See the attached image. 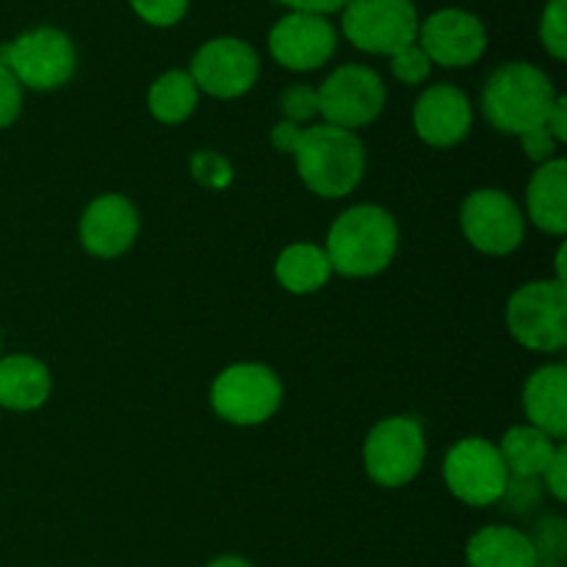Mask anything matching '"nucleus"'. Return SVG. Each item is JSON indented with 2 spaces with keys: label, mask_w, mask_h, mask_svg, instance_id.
Segmentation results:
<instances>
[{
  "label": "nucleus",
  "mask_w": 567,
  "mask_h": 567,
  "mask_svg": "<svg viewBox=\"0 0 567 567\" xmlns=\"http://www.w3.org/2000/svg\"><path fill=\"white\" fill-rule=\"evenodd\" d=\"M288 153L297 161L305 186L327 199H341L360 186L365 172V147L354 131L336 125L299 127Z\"/></svg>",
  "instance_id": "nucleus-1"
},
{
  "label": "nucleus",
  "mask_w": 567,
  "mask_h": 567,
  "mask_svg": "<svg viewBox=\"0 0 567 567\" xmlns=\"http://www.w3.org/2000/svg\"><path fill=\"white\" fill-rule=\"evenodd\" d=\"M399 249L396 219L380 205H354L332 221L324 252L343 277H374L391 266Z\"/></svg>",
  "instance_id": "nucleus-2"
},
{
  "label": "nucleus",
  "mask_w": 567,
  "mask_h": 567,
  "mask_svg": "<svg viewBox=\"0 0 567 567\" xmlns=\"http://www.w3.org/2000/svg\"><path fill=\"white\" fill-rule=\"evenodd\" d=\"M557 97L551 78L540 66L529 61H509L487 78L482 111L496 131L520 138L546 125Z\"/></svg>",
  "instance_id": "nucleus-3"
},
{
  "label": "nucleus",
  "mask_w": 567,
  "mask_h": 567,
  "mask_svg": "<svg viewBox=\"0 0 567 567\" xmlns=\"http://www.w3.org/2000/svg\"><path fill=\"white\" fill-rule=\"evenodd\" d=\"M0 64L17 78L20 86L53 92L75 75L78 53L64 31L42 25L0 44Z\"/></svg>",
  "instance_id": "nucleus-4"
},
{
  "label": "nucleus",
  "mask_w": 567,
  "mask_h": 567,
  "mask_svg": "<svg viewBox=\"0 0 567 567\" xmlns=\"http://www.w3.org/2000/svg\"><path fill=\"white\" fill-rule=\"evenodd\" d=\"M507 327L532 352H559L567 343V286L535 280L520 286L507 302Z\"/></svg>",
  "instance_id": "nucleus-5"
},
{
  "label": "nucleus",
  "mask_w": 567,
  "mask_h": 567,
  "mask_svg": "<svg viewBox=\"0 0 567 567\" xmlns=\"http://www.w3.org/2000/svg\"><path fill=\"white\" fill-rule=\"evenodd\" d=\"M426 457L424 426L413 415L382 419L363 446L365 474L380 487H404L419 476Z\"/></svg>",
  "instance_id": "nucleus-6"
},
{
  "label": "nucleus",
  "mask_w": 567,
  "mask_h": 567,
  "mask_svg": "<svg viewBox=\"0 0 567 567\" xmlns=\"http://www.w3.org/2000/svg\"><path fill=\"white\" fill-rule=\"evenodd\" d=\"M210 404L227 424L255 426L269 421L282 404V382L269 365L236 363L210 388Z\"/></svg>",
  "instance_id": "nucleus-7"
},
{
  "label": "nucleus",
  "mask_w": 567,
  "mask_h": 567,
  "mask_svg": "<svg viewBox=\"0 0 567 567\" xmlns=\"http://www.w3.org/2000/svg\"><path fill=\"white\" fill-rule=\"evenodd\" d=\"M413 0H349L343 6V37L363 53L393 55L419 39Z\"/></svg>",
  "instance_id": "nucleus-8"
},
{
  "label": "nucleus",
  "mask_w": 567,
  "mask_h": 567,
  "mask_svg": "<svg viewBox=\"0 0 567 567\" xmlns=\"http://www.w3.org/2000/svg\"><path fill=\"white\" fill-rule=\"evenodd\" d=\"M443 480L452 496L468 507H491L507 493L509 471L498 454V446L485 437H465L449 449L443 460Z\"/></svg>",
  "instance_id": "nucleus-9"
},
{
  "label": "nucleus",
  "mask_w": 567,
  "mask_h": 567,
  "mask_svg": "<svg viewBox=\"0 0 567 567\" xmlns=\"http://www.w3.org/2000/svg\"><path fill=\"white\" fill-rule=\"evenodd\" d=\"M319 114L327 125L354 131L371 125L385 109V83L380 72L363 64H343L324 78L319 89Z\"/></svg>",
  "instance_id": "nucleus-10"
},
{
  "label": "nucleus",
  "mask_w": 567,
  "mask_h": 567,
  "mask_svg": "<svg viewBox=\"0 0 567 567\" xmlns=\"http://www.w3.org/2000/svg\"><path fill=\"white\" fill-rule=\"evenodd\" d=\"M460 225L471 247L496 258L515 252L526 236V221L518 203L498 188L471 192L460 210Z\"/></svg>",
  "instance_id": "nucleus-11"
},
{
  "label": "nucleus",
  "mask_w": 567,
  "mask_h": 567,
  "mask_svg": "<svg viewBox=\"0 0 567 567\" xmlns=\"http://www.w3.org/2000/svg\"><path fill=\"white\" fill-rule=\"evenodd\" d=\"M192 81L199 92L219 100H236L255 86L260 75V59L252 44L236 37H219L205 42L194 53Z\"/></svg>",
  "instance_id": "nucleus-12"
},
{
  "label": "nucleus",
  "mask_w": 567,
  "mask_h": 567,
  "mask_svg": "<svg viewBox=\"0 0 567 567\" xmlns=\"http://www.w3.org/2000/svg\"><path fill=\"white\" fill-rule=\"evenodd\" d=\"M432 64L471 66L485 55V22L465 9H441L419 25V39Z\"/></svg>",
  "instance_id": "nucleus-13"
},
{
  "label": "nucleus",
  "mask_w": 567,
  "mask_h": 567,
  "mask_svg": "<svg viewBox=\"0 0 567 567\" xmlns=\"http://www.w3.org/2000/svg\"><path fill=\"white\" fill-rule=\"evenodd\" d=\"M336 28L327 17L319 14L291 11V14L280 17L269 31L271 55H275L277 64L293 72L319 70L321 64H327L336 55Z\"/></svg>",
  "instance_id": "nucleus-14"
},
{
  "label": "nucleus",
  "mask_w": 567,
  "mask_h": 567,
  "mask_svg": "<svg viewBox=\"0 0 567 567\" xmlns=\"http://www.w3.org/2000/svg\"><path fill=\"white\" fill-rule=\"evenodd\" d=\"M471 125H474L471 100L454 83H435L415 100L413 127L421 142L430 147H454L468 136Z\"/></svg>",
  "instance_id": "nucleus-15"
},
{
  "label": "nucleus",
  "mask_w": 567,
  "mask_h": 567,
  "mask_svg": "<svg viewBox=\"0 0 567 567\" xmlns=\"http://www.w3.org/2000/svg\"><path fill=\"white\" fill-rule=\"evenodd\" d=\"M138 236V210L122 194L92 199L81 219V244L94 258H120Z\"/></svg>",
  "instance_id": "nucleus-16"
},
{
  "label": "nucleus",
  "mask_w": 567,
  "mask_h": 567,
  "mask_svg": "<svg viewBox=\"0 0 567 567\" xmlns=\"http://www.w3.org/2000/svg\"><path fill=\"white\" fill-rule=\"evenodd\" d=\"M524 410L529 426L563 441L567 435V369L563 363L543 365L526 380Z\"/></svg>",
  "instance_id": "nucleus-17"
},
{
  "label": "nucleus",
  "mask_w": 567,
  "mask_h": 567,
  "mask_svg": "<svg viewBox=\"0 0 567 567\" xmlns=\"http://www.w3.org/2000/svg\"><path fill=\"white\" fill-rule=\"evenodd\" d=\"M468 567H540L535 540L513 526H485L465 546Z\"/></svg>",
  "instance_id": "nucleus-18"
},
{
  "label": "nucleus",
  "mask_w": 567,
  "mask_h": 567,
  "mask_svg": "<svg viewBox=\"0 0 567 567\" xmlns=\"http://www.w3.org/2000/svg\"><path fill=\"white\" fill-rule=\"evenodd\" d=\"M526 210L529 219L551 236H565L567 230V164L551 158L537 166L526 188Z\"/></svg>",
  "instance_id": "nucleus-19"
},
{
  "label": "nucleus",
  "mask_w": 567,
  "mask_h": 567,
  "mask_svg": "<svg viewBox=\"0 0 567 567\" xmlns=\"http://www.w3.org/2000/svg\"><path fill=\"white\" fill-rule=\"evenodd\" d=\"M50 371L31 354H9L0 360V408L31 413L50 396Z\"/></svg>",
  "instance_id": "nucleus-20"
},
{
  "label": "nucleus",
  "mask_w": 567,
  "mask_h": 567,
  "mask_svg": "<svg viewBox=\"0 0 567 567\" xmlns=\"http://www.w3.org/2000/svg\"><path fill=\"white\" fill-rule=\"evenodd\" d=\"M275 275L286 291L305 297V293H316L330 282L332 266L324 247L299 241L282 249L275 264Z\"/></svg>",
  "instance_id": "nucleus-21"
},
{
  "label": "nucleus",
  "mask_w": 567,
  "mask_h": 567,
  "mask_svg": "<svg viewBox=\"0 0 567 567\" xmlns=\"http://www.w3.org/2000/svg\"><path fill=\"white\" fill-rule=\"evenodd\" d=\"M557 446L559 443L554 441V437L535 430V426H513V430L502 437L498 454H502L509 476H518V480H537V476L546 474L548 463H551L554 454H557Z\"/></svg>",
  "instance_id": "nucleus-22"
},
{
  "label": "nucleus",
  "mask_w": 567,
  "mask_h": 567,
  "mask_svg": "<svg viewBox=\"0 0 567 567\" xmlns=\"http://www.w3.org/2000/svg\"><path fill=\"white\" fill-rule=\"evenodd\" d=\"M199 100L197 83L186 70H169L150 86L147 109L164 125H181L194 114Z\"/></svg>",
  "instance_id": "nucleus-23"
},
{
  "label": "nucleus",
  "mask_w": 567,
  "mask_h": 567,
  "mask_svg": "<svg viewBox=\"0 0 567 567\" xmlns=\"http://www.w3.org/2000/svg\"><path fill=\"white\" fill-rule=\"evenodd\" d=\"M540 42L557 61L567 59V0H548L540 17Z\"/></svg>",
  "instance_id": "nucleus-24"
},
{
  "label": "nucleus",
  "mask_w": 567,
  "mask_h": 567,
  "mask_svg": "<svg viewBox=\"0 0 567 567\" xmlns=\"http://www.w3.org/2000/svg\"><path fill=\"white\" fill-rule=\"evenodd\" d=\"M391 72L399 83H404V86H419V83H424L426 78H430L432 61L430 55L421 50V44L413 42L391 55Z\"/></svg>",
  "instance_id": "nucleus-25"
},
{
  "label": "nucleus",
  "mask_w": 567,
  "mask_h": 567,
  "mask_svg": "<svg viewBox=\"0 0 567 567\" xmlns=\"http://www.w3.org/2000/svg\"><path fill=\"white\" fill-rule=\"evenodd\" d=\"M280 109L286 114V122L291 125H302L310 116L319 114V97H316V89L305 86V83H291L286 92L280 94Z\"/></svg>",
  "instance_id": "nucleus-26"
},
{
  "label": "nucleus",
  "mask_w": 567,
  "mask_h": 567,
  "mask_svg": "<svg viewBox=\"0 0 567 567\" xmlns=\"http://www.w3.org/2000/svg\"><path fill=\"white\" fill-rule=\"evenodd\" d=\"M131 6L147 25L155 28L177 25L188 11V0H131Z\"/></svg>",
  "instance_id": "nucleus-27"
},
{
  "label": "nucleus",
  "mask_w": 567,
  "mask_h": 567,
  "mask_svg": "<svg viewBox=\"0 0 567 567\" xmlns=\"http://www.w3.org/2000/svg\"><path fill=\"white\" fill-rule=\"evenodd\" d=\"M192 172H194V177H197V181L208 188H225L227 183L233 181L230 164H227L219 153H208V150H203V153L194 155Z\"/></svg>",
  "instance_id": "nucleus-28"
},
{
  "label": "nucleus",
  "mask_w": 567,
  "mask_h": 567,
  "mask_svg": "<svg viewBox=\"0 0 567 567\" xmlns=\"http://www.w3.org/2000/svg\"><path fill=\"white\" fill-rule=\"evenodd\" d=\"M22 109V86L17 83V78L0 64V131L9 127L11 122L20 116Z\"/></svg>",
  "instance_id": "nucleus-29"
},
{
  "label": "nucleus",
  "mask_w": 567,
  "mask_h": 567,
  "mask_svg": "<svg viewBox=\"0 0 567 567\" xmlns=\"http://www.w3.org/2000/svg\"><path fill=\"white\" fill-rule=\"evenodd\" d=\"M520 147H524V153L529 155L532 161H537V164H546V161L557 158L559 142L554 138V133L543 125V127H537V131L524 133V136H520Z\"/></svg>",
  "instance_id": "nucleus-30"
},
{
  "label": "nucleus",
  "mask_w": 567,
  "mask_h": 567,
  "mask_svg": "<svg viewBox=\"0 0 567 567\" xmlns=\"http://www.w3.org/2000/svg\"><path fill=\"white\" fill-rule=\"evenodd\" d=\"M543 480H546L548 493H551L557 502H567V446L565 443H559L557 446V454H554V460L548 463Z\"/></svg>",
  "instance_id": "nucleus-31"
},
{
  "label": "nucleus",
  "mask_w": 567,
  "mask_h": 567,
  "mask_svg": "<svg viewBox=\"0 0 567 567\" xmlns=\"http://www.w3.org/2000/svg\"><path fill=\"white\" fill-rule=\"evenodd\" d=\"M280 3L293 11H302V14L327 17L336 14V11H343V6H347L349 0H280Z\"/></svg>",
  "instance_id": "nucleus-32"
},
{
  "label": "nucleus",
  "mask_w": 567,
  "mask_h": 567,
  "mask_svg": "<svg viewBox=\"0 0 567 567\" xmlns=\"http://www.w3.org/2000/svg\"><path fill=\"white\" fill-rule=\"evenodd\" d=\"M546 127L554 133V138H557L559 144L567 142V100L565 97H557V103H554L551 116H548Z\"/></svg>",
  "instance_id": "nucleus-33"
},
{
  "label": "nucleus",
  "mask_w": 567,
  "mask_h": 567,
  "mask_svg": "<svg viewBox=\"0 0 567 567\" xmlns=\"http://www.w3.org/2000/svg\"><path fill=\"white\" fill-rule=\"evenodd\" d=\"M205 567H255L252 563H249V559H244V557H236V554H225V557H216V559H210L208 565Z\"/></svg>",
  "instance_id": "nucleus-34"
},
{
  "label": "nucleus",
  "mask_w": 567,
  "mask_h": 567,
  "mask_svg": "<svg viewBox=\"0 0 567 567\" xmlns=\"http://www.w3.org/2000/svg\"><path fill=\"white\" fill-rule=\"evenodd\" d=\"M557 280L559 282H565V247H559V252H557Z\"/></svg>",
  "instance_id": "nucleus-35"
}]
</instances>
